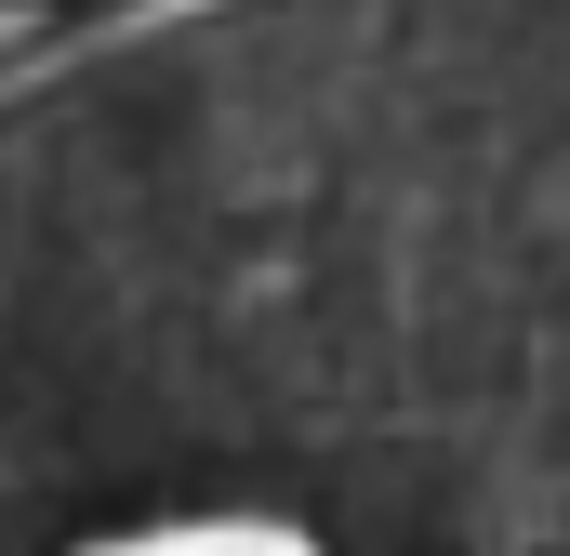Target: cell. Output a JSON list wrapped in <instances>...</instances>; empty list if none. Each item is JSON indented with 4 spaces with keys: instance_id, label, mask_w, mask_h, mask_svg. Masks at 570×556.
<instances>
[{
    "instance_id": "obj_1",
    "label": "cell",
    "mask_w": 570,
    "mask_h": 556,
    "mask_svg": "<svg viewBox=\"0 0 570 556\" xmlns=\"http://www.w3.org/2000/svg\"><path fill=\"white\" fill-rule=\"evenodd\" d=\"M0 556H570V0H146L13 67Z\"/></svg>"
}]
</instances>
